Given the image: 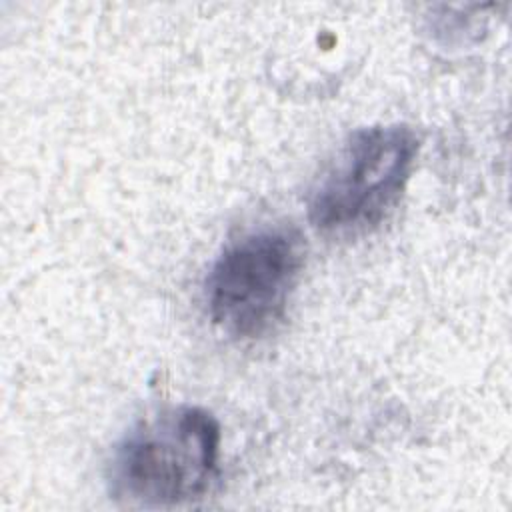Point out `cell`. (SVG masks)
<instances>
[{
	"instance_id": "1",
	"label": "cell",
	"mask_w": 512,
	"mask_h": 512,
	"mask_svg": "<svg viewBox=\"0 0 512 512\" xmlns=\"http://www.w3.org/2000/svg\"><path fill=\"white\" fill-rule=\"evenodd\" d=\"M220 442V424L206 408L162 410L116 444L108 466L110 492L138 506L194 502L218 476Z\"/></svg>"
},
{
	"instance_id": "2",
	"label": "cell",
	"mask_w": 512,
	"mask_h": 512,
	"mask_svg": "<svg viewBox=\"0 0 512 512\" xmlns=\"http://www.w3.org/2000/svg\"><path fill=\"white\" fill-rule=\"evenodd\" d=\"M304 262V238L290 224L262 226L232 240L206 276L210 320L236 340L270 334L286 316Z\"/></svg>"
},
{
	"instance_id": "3",
	"label": "cell",
	"mask_w": 512,
	"mask_h": 512,
	"mask_svg": "<svg viewBox=\"0 0 512 512\" xmlns=\"http://www.w3.org/2000/svg\"><path fill=\"white\" fill-rule=\"evenodd\" d=\"M420 150L408 124L354 130L308 196L310 224L332 236L376 228L400 200Z\"/></svg>"
}]
</instances>
